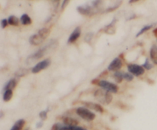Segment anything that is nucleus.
<instances>
[{"label": "nucleus", "mask_w": 157, "mask_h": 130, "mask_svg": "<svg viewBox=\"0 0 157 130\" xmlns=\"http://www.w3.org/2000/svg\"><path fill=\"white\" fill-rule=\"evenodd\" d=\"M147 83H148L149 84H150V85H153V84H155V81L153 80L150 79V78H147Z\"/></svg>", "instance_id": "35"}, {"label": "nucleus", "mask_w": 157, "mask_h": 130, "mask_svg": "<svg viewBox=\"0 0 157 130\" xmlns=\"http://www.w3.org/2000/svg\"><path fill=\"white\" fill-rule=\"evenodd\" d=\"M154 25H155V24H147V25L144 26V27H143L139 31V32L136 34V38H139V37L140 36V35H142L143 34H144L145 32H147V31H149V30H150L151 28H153V26Z\"/></svg>", "instance_id": "21"}, {"label": "nucleus", "mask_w": 157, "mask_h": 130, "mask_svg": "<svg viewBox=\"0 0 157 130\" xmlns=\"http://www.w3.org/2000/svg\"><path fill=\"white\" fill-rule=\"evenodd\" d=\"M44 41V40L42 39L38 34H34L29 38V43L34 46L40 45Z\"/></svg>", "instance_id": "13"}, {"label": "nucleus", "mask_w": 157, "mask_h": 130, "mask_svg": "<svg viewBox=\"0 0 157 130\" xmlns=\"http://www.w3.org/2000/svg\"><path fill=\"white\" fill-rule=\"evenodd\" d=\"M12 96H13V91L12 90H6L3 93V100L5 102H9V101L11 100Z\"/></svg>", "instance_id": "23"}, {"label": "nucleus", "mask_w": 157, "mask_h": 130, "mask_svg": "<svg viewBox=\"0 0 157 130\" xmlns=\"http://www.w3.org/2000/svg\"><path fill=\"white\" fill-rule=\"evenodd\" d=\"M81 35V28L80 26H78L73 32H71V34L69 36L68 40H67V43L68 44H73L75 43L78 38H80Z\"/></svg>", "instance_id": "11"}, {"label": "nucleus", "mask_w": 157, "mask_h": 130, "mask_svg": "<svg viewBox=\"0 0 157 130\" xmlns=\"http://www.w3.org/2000/svg\"><path fill=\"white\" fill-rule=\"evenodd\" d=\"M134 78V76H133L132 73H130V72H127V73H124V79L125 80H127V82H130L132 81Z\"/></svg>", "instance_id": "26"}, {"label": "nucleus", "mask_w": 157, "mask_h": 130, "mask_svg": "<svg viewBox=\"0 0 157 130\" xmlns=\"http://www.w3.org/2000/svg\"><path fill=\"white\" fill-rule=\"evenodd\" d=\"M8 24H9V21H8V19L4 18V19L1 20V27L2 28H5L7 27Z\"/></svg>", "instance_id": "33"}, {"label": "nucleus", "mask_w": 157, "mask_h": 130, "mask_svg": "<svg viewBox=\"0 0 157 130\" xmlns=\"http://www.w3.org/2000/svg\"><path fill=\"white\" fill-rule=\"evenodd\" d=\"M52 130H87L84 127L78 125H66L61 123H55L52 126Z\"/></svg>", "instance_id": "8"}, {"label": "nucleus", "mask_w": 157, "mask_h": 130, "mask_svg": "<svg viewBox=\"0 0 157 130\" xmlns=\"http://www.w3.org/2000/svg\"><path fill=\"white\" fill-rule=\"evenodd\" d=\"M43 126V122H39L36 124L37 128H41Z\"/></svg>", "instance_id": "36"}, {"label": "nucleus", "mask_w": 157, "mask_h": 130, "mask_svg": "<svg viewBox=\"0 0 157 130\" xmlns=\"http://www.w3.org/2000/svg\"><path fill=\"white\" fill-rule=\"evenodd\" d=\"M116 105L119 108H121V110H127V108H128L127 105H126V104L124 103L123 102H121V101H118L116 103Z\"/></svg>", "instance_id": "29"}, {"label": "nucleus", "mask_w": 157, "mask_h": 130, "mask_svg": "<svg viewBox=\"0 0 157 130\" xmlns=\"http://www.w3.org/2000/svg\"><path fill=\"white\" fill-rule=\"evenodd\" d=\"M8 21H9V24L10 25L15 26V27L19 25V23L21 22L20 19H18V18H17L15 15H10L8 18Z\"/></svg>", "instance_id": "20"}, {"label": "nucleus", "mask_w": 157, "mask_h": 130, "mask_svg": "<svg viewBox=\"0 0 157 130\" xmlns=\"http://www.w3.org/2000/svg\"><path fill=\"white\" fill-rule=\"evenodd\" d=\"M17 85V80L15 79V78H13V79H11L10 80L8 81L7 83H6V84L5 85L4 88H3V90L4 91H6V90H13L15 88V87H16Z\"/></svg>", "instance_id": "16"}, {"label": "nucleus", "mask_w": 157, "mask_h": 130, "mask_svg": "<svg viewBox=\"0 0 157 130\" xmlns=\"http://www.w3.org/2000/svg\"><path fill=\"white\" fill-rule=\"evenodd\" d=\"M127 69L130 73L136 76H142L145 73V69L144 67L139 64H127Z\"/></svg>", "instance_id": "6"}, {"label": "nucleus", "mask_w": 157, "mask_h": 130, "mask_svg": "<svg viewBox=\"0 0 157 130\" xmlns=\"http://www.w3.org/2000/svg\"><path fill=\"white\" fill-rule=\"evenodd\" d=\"M150 56L153 64L157 65V45L156 44H153L150 48Z\"/></svg>", "instance_id": "15"}, {"label": "nucleus", "mask_w": 157, "mask_h": 130, "mask_svg": "<svg viewBox=\"0 0 157 130\" xmlns=\"http://www.w3.org/2000/svg\"><path fill=\"white\" fill-rule=\"evenodd\" d=\"M143 67H144V68L145 69V70H150L153 67V64L150 63V59H149V58H146L145 62H144V64H143Z\"/></svg>", "instance_id": "25"}, {"label": "nucleus", "mask_w": 157, "mask_h": 130, "mask_svg": "<svg viewBox=\"0 0 157 130\" xmlns=\"http://www.w3.org/2000/svg\"><path fill=\"white\" fill-rule=\"evenodd\" d=\"M69 2H70V1H68V0H65V1H63L62 2H61V12H63V11L65 9V8L67 7V6H68Z\"/></svg>", "instance_id": "32"}, {"label": "nucleus", "mask_w": 157, "mask_h": 130, "mask_svg": "<svg viewBox=\"0 0 157 130\" xmlns=\"http://www.w3.org/2000/svg\"><path fill=\"white\" fill-rule=\"evenodd\" d=\"M81 103L84 106V107L89 109V110H94V111L100 113H103L104 112V107H103L101 104L97 103V102H89V101H82Z\"/></svg>", "instance_id": "9"}, {"label": "nucleus", "mask_w": 157, "mask_h": 130, "mask_svg": "<svg viewBox=\"0 0 157 130\" xmlns=\"http://www.w3.org/2000/svg\"><path fill=\"white\" fill-rule=\"evenodd\" d=\"M76 113L78 116H79L81 119L87 122H91L96 118V115L90 111L89 109L86 108L84 106H80L76 109Z\"/></svg>", "instance_id": "3"}, {"label": "nucleus", "mask_w": 157, "mask_h": 130, "mask_svg": "<svg viewBox=\"0 0 157 130\" xmlns=\"http://www.w3.org/2000/svg\"><path fill=\"white\" fill-rule=\"evenodd\" d=\"M153 33L154 34L155 36H156V37H157V28H155L154 30L153 31Z\"/></svg>", "instance_id": "38"}, {"label": "nucleus", "mask_w": 157, "mask_h": 130, "mask_svg": "<svg viewBox=\"0 0 157 130\" xmlns=\"http://www.w3.org/2000/svg\"><path fill=\"white\" fill-rule=\"evenodd\" d=\"M63 124L66 125H78L79 124V121L75 118H71L70 116H65L63 118Z\"/></svg>", "instance_id": "14"}, {"label": "nucleus", "mask_w": 157, "mask_h": 130, "mask_svg": "<svg viewBox=\"0 0 157 130\" xmlns=\"http://www.w3.org/2000/svg\"><path fill=\"white\" fill-rule=\"evenodd\" d=\"M118 58H121V60H124H124H125V58H124V53H121V54L119 55V57H118Z\"/></svg>", "instance_id": "37"}, {"label": "nucleus", "mask_w": 157, "mask_h": 130, "mask_svg": "<svg viewBox=\"0 0 157 130\" xmlns=\"http://www.w3.org/2000/svg\"><path fill=\"white\" fill-rule=\"evenodd\" d=\"M26 73H27V69L22 68L17 71L16 76H18V77H20V76H24V75H25Z\"/></svg>", "instance_id": "28"}, {"label": "nucleus", "mask_w": 157, "mask_h": 130, "mask_svg": "<svg viewBox=\"0 0 157 130\" xmlns=\"http://www.w3.org/2000/svg\"><path fill=\"white\" fill-rule=\"evenodd\" d=\"M113 79L115 80L117 83L118 84H121V82L123 81L124 79V72L122 71H117L114 72L113 73Z\"/></svg>", "instance_id": "22"}, {"label": "nucleus", "mask_w": 157, "mask_h": 130, "mask_svg": "<svg viewBox=\"0 0 157 130\" xmlns=\"http://www.w3.org/2000/svg\"><path fill=\"white\" fill-rule=\"evenodd\" d=\"M121 3H122V1H119V2H117L116 3H115L114 5H113V6H110V7H108L107 8V9H105V10L103 11V12H105V13H107V12H113L114 10H117V9H118V8L121 6Z\"/></svg>", "instance_id": "24"}, {"label": "nucleus", "mask_w": 157, "mask_h": 130, "mask_svg": "<svg viewBox=\"0 0 157 130\" xmlns=\"http://www.w3.org/2000/svg\"><path fill=\"white\" fill-rule=\"evenodd\" d=\"M93 36H94V33L90 32V33L87 34V35H85V37H84V40H85V41H87V42H90V41L92 40Z\"/></svg>", "instance_id": "31"}, {"label": "nucleus", "mask_w": 157, "mask_h": 130, "mask_svg": "<svg viewBox=\"0 0 157 130\" xmlns=\"http://www.w3.org/2000/svg\"><path fill=\"white\" fill-rule=\"evenodd\" d=\"M58 45V42L57 40H52L48 44L44 45V47H42L41 48L38 49L36 52H35L32 54L29 55V57L26 59V63L28 64H31L32 63L35 62L38 60L41 59L45 54H47L48 52L50 51V50H53L54 49L56 48Z\"/></svg>", "instance_id": "1"}, {"label": "nucleus", "mask_w": 157, "mask_h": 130, "mask_svg": "<svg viewBox=\"0 0 157 130\" xmlns=\"http://www.w3.org/2000/svg\"><path fill=\"white\" fill-rule=\"evenodd\" d=\"M117 20L116 18H113V21L110 23L109 24L106 25L105 27L103 28V31L105 33L108 34V35H114L116 33V23Z\"/></svg>", "instance_id": "12"}, {"label": "nucleus", "mask_w": 157, "mask_h": 130, "mask_svg": "<svg viewBox=\"0 0 157 130\" xmlns=\"http://www.w3.org/2000/svg\"><path fill=\"white\" fill-rule=\"evenodd\" d=\"M77 11H78V13L84 15V16H92V15H95L98 12V9H94L93 6H90L89 5L78 6Z\"/></svg>", "instance_id": "4"}, {"label": "nucleus", "mask_w": 157, "mask_h": 130, "mask_svg": "<svg viewBox=\"0 0 157 130\" xmlns=\"http://www.w3.org/2000/svg\"><path fill=\"white\" fill-rule=\"evenodd\" d=\"M100 79L99 78H94V79L92 80L91 81H90V83H91L92 84H94V85H99V83H100Z\"/></svg>", "instance_id": "34"}, {"label": "nucleus", "mask_w": 157, "mask_h": 130, "mask_svg": "<svg viewBox=\"0 0 157 130\" xmlns=\"http://www.w3.org/2000/svg\"><path fill=\"white\" fill-rule=\"evenodd\" d=\"M48 109L47 110H43L39 113V117L41 118V120H46L48 118Z\"/></svg>", "instance_id": "27"}, {"label": "nucleus", "mask_w": 157, "mask_h": 130, "mask_svg": "<svg viewBox=\"0 0 157 130\" xmlns=\"http://www.w3.org/2000/svg\"><path fill=\"white\" fill-rule=\"evenodd\" d=\"M51 30L49 28H42L40 29L38 32V35H39L41 37V38L44 40H45L46 38L49 36Z\"/></svg>", "instance_id": "19"}, {"label": "nucleus", "mask_w": 157, "mask_h": 130, "mask_svg": "<svg viewBox=\"0 0 157 130\" xmlns=\"http://www.w3.org/2000/svg\"><path fill=\"white\" fill-rule=\"evenodd\" d=\"M123 67V61L120 58H115L113 61L110 62V64H109L108 67H107V70L109 71H120L121 68Z\"/></svg>", "instance_id": "10"}, {"label": "nucleus", "mask_w": 157, "mask_h": 130, "mask_svg": "<svg viewBox=\"0 0 157 130\" xmlns=\"http://www.w3.org/2000/svg\"><path fill=\"white\" fill-rule=\"evenodd\" d=\"M20 21H21L23 25H29V24H31L32 23V18H30V16L28 14H23L21 18H20Z\"/></svg>", "instance_id": "18"}, {"label": "nucleus", "mask_w": 157, "mask_h": 130, "mask_svg": "<svg viewBox=\"0 0 157 130\" xmlns=\"http://www.w3.org/2000/svg\"><path fill=\"white\" fill-rule=\"evenodd\" d=\"M108 70H104V71L101 72V73L99 74V76H98V78H99V79H101V78H106L108 76Z\"/></svg>", "instance_id": "30"}, {"label": "nucleus", "mask_w": 157, "mask_h": 130, "mask_svg": "<svg viewBox=\"0 0 157 130\" xmlns=\"http://www.w3.org/2000/svg\"><path fill=\"white\" fill-rule=\"evenodd\" d=\"M94 96L98 102L104 105H109L113 100L112 93L104 89H98L95 90Z\"/></svg>", "instance_id": "2"}, {"label": "nucleus", "mask_w": 157, "mask_h": 130, "mask_svg": "<svg viewBox=\"0 0 157 130\" xmlns=\"http://www.w3.org/2000/svg\"><path fill=\"white\" fill-rule=\"evenodd\" d=\"M98 86L111 93H117L119 91V87L117 84L109 82V81L105 80H101Z\"/></svg>", "instance_id": "5"}, {"label": "nucleus", "mask_w": 157, "mask_h": 130, "mask_svg": "<svg viewBox=\"0 0 157 130\" xmlns=\"http://www.w3.org/2000/svg\"><path fill=\"white\" fill-rule=\"evenodd\" d=\"M51 64H52V61H51L50 58H46V59L38 62V64H36L33 67H32V73H38L39 72H41V70L48 68V67L51 65Z\"/></svg>", "instance_id": "7"}, {"label": "nucleus", "mask_w": 157, "mask_h": 130, "mask_svg": "<svg viewBox=\"0 0 157 130\" xmlns=\"http://www.w3.org/2000/svg\"><path fill=\"white\" fill-rule=\"evenodd\" d=\"M25 125V120L24 119H20L15 122L10 130H21Z\"/></svg>", "instance_id": "17"}, {"label": "nucleus", "mask_w": 157, "mask_h": 130, "mask_svg": "<svg viewBox=\"0 0 157 130\" xmlns=\"http://www.w3.org/2000/svg\"><path fill=\"white\" fill-rule=\"evenodd\" d=\"M138 1H130L129 2V3H136V2H137Z\"/></svg>", "instance_id": "39"}]
</instances>
